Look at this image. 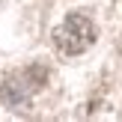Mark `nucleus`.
I'll use <instances>...</instances> for the list:
<instances>
[{
	"instance_id": "f257e3e1",
	"label": "nucleus",
	"mask_w": 122,
	"mask_h": 122,
	"mask_svg": "<svg viewBox=\"0 0 122 122\" xmlns=\"http://www.w3.org/2000/svg\"><path fill=\"white\" fill-rule=\"evenodd\" d=\"M54 42H57V48L63 54H69V57L83 54L95 42V24H92V18L83 15V12L66 15V21L54 30Z\"/></svg>"
},
{
	"instance_id": "f03ea898",
	"label": "nucleus",
	"mask_w": 122,
	"mask_h": 122,
	"mask_svg": "<svg viewBox=\"0 0 122 122\" xmlns=\"http://www.w3.org/2000/svg\"><path fill=\"white\" fill-rule=\"evenodd\" d=\"M45 81V69H21V71H12L9 77L3 81V104L6 107H21L33 98V92L42 86Z\"/></svg>"
}]
</instances>
